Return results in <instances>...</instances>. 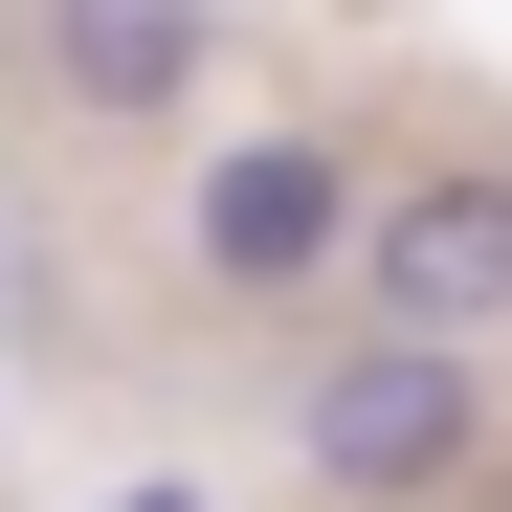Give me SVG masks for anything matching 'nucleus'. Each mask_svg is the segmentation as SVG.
I'll list each match as a JSON object with an SVG mask.
<instances>
[{
  "label": "nucleus",
  "mask_w": 512,
  "mask_h": 512,
  "mask_svg": "<svg viewBox=\"0 0 512 512\" xmlns=\"http://www.w3.org/2000/svg\"><path fill=\"white\" fill-rule=\"evenodd\" d=\"M312 268H357V179H334L312 134L201 156V290H312Z\"/></svg>",
  "instance_id": "nucleus-3"
},
{
  "label": "nucleus",
  "mask_w": 512,
  "mask_h": 512,
  "mask_svg": "<svg viewBox=\"0 0 512 512\" xmlns=\"http://www.w3.org/2000/svg\"><path fill=\"white\" fill-rule=\"evenodd\" d=\"M290 446L357 490V512H401V490H446V468H490V357H423V334H357V357L312 379V423Z\"/></svg>",
  "instance_id": "nucleus-1"
},
{
  "label": "nucleus",
  "mask_w": 512,
  "mask_h": 512,
  "mask_svg": "<svg viewBox=\"0 0 512 512\" xmlns=\"http://www.w3.org/2000/svg\"><path fill=\"white\" fill-rule=\"evenodd\" d=\"M45 45H67L90 112H179L201 90V0H45Z\"/></svg>",
  "instance_id": "nucleus-4"
},
{
  "label": "nucleus",
  "mask_w": 512,
  "mask_h": 512,
  "mask_svg": "<svg viewBox=\"0 0 512 512\" xmlns=\"http://www.w3.org/2000/svg\"><path fill=\"white\" fill-rule=\"evenodd\" d=\"M357 312L423 334V357H468V334L512 312V179H490V156H446V179L357 201Z\"/></svg>",
  "instance_id": "nucleus-2"
}]
</instances>
